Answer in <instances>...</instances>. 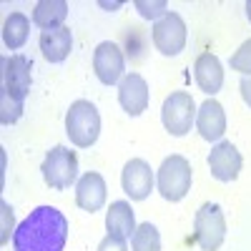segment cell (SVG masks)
Returning a JSON list of instances; mask_svg holds the SVG:
<instances>
[{"label":"cell","mask_w":251,"mask_h":251,"mask_svg":"<svg viewBox=\"0 0 251 251\" xmlns=\"http://www.w3.org/2000/svg\"><path fill=\"white\" fill-rule=\"evenodd\" d=\"M136 10L141 13V18H146V20H161L166 13H169V10H166V8H169V5H166V0H156V3H146V0H136Z\"/></svg>","instance_id":"22"},{"label":"cell","mask_w":251,"mask_h":251,"mask_svg":"<svg viewBox=\"0 0 251 251\" xmlns=\"http://www.w3.org/2000/svg\"><path fill=\"white\" fill-rule=\"evenodd\" d=\"M118 103L128 116H141L149 108V83L138 73H128L118 83Z\"/></svg>","instance_id":"12"},{"label":"cell","mask_w":251,"mask_h":251,"mask_svg":"<svg viewBox=\"0 0 251 251\" xmlns=\"http://www.w3.org/2000/svg\"><path fill=\"white\" fill-rule=\"evenodd\" d=\"M28 35H30V20L23 13H10L3 23V43L10 50H20L28 43Z\"/></svg>","instance_id":"19"},{"label":"cell","mask_w":251,"mask_h":251,"mask_svg":"<svg viewBox=\"0 0 251 251\" xmlns=\"http://www.w3.org/2000/svg\"><path fill=\"white\" fill-rule=\"evenodd\" d=\"M194 75L199 88L206 96H216L224 86V68H221V60L214 53H201L194 63Z\"/></svg>","instance_id":"15"},{"label":"cell","mask_w":251,"mask_h":251,"mask_svg":"<svg viewBox=\"0 0 251 251\" xmlns=\"http://www.w3.org/2000/svg\"><path fill=\"white\" fill-rule=\"evenodd\" d=\"M153 171L151 166L146 163L143 158H131L128 163L123 166V174H121V186H123V194L128 196L131 201H143L149 199V194L153 191Z\"/></svg>","instance_id":"9"},{"label":"cell","mask_w":251,"mask_h":251,"mask_svg":"<svg viewBox=\"0 0 251 251\" xmlns=\"http://www.w3.org/2000/svg\"><path fill=\"white\" fill-rule=\"evenodd\" d=\"M123 68H126V60H123L121 48L116 43H111V40L98 43V48L93 53V71L103 86H116L123 75Z\"/></svg>","instance_id":"11"},{"label":"cell","mask_w":251,"mask_h":251,"mask_svg":"<svg viewBox=\"0 0 251 251\" xmlns=\"http://www.w3.org/2000/svg\"><path fill=\"white\" fill-rule=\"evenodd\" d=\"M226 239V219L219 203H203L194 219V241L203 251H219Z\"/></svg>","instance_id":"5"},{"label":"cell","mask_w":251,"mask_h":251,"mask_svg":"<svg viewBox=\"0 0 251 251\" xmlns=\"http://www.w3.org/2000/svg\"><path fill=\"white\" fill-rule=\"evenodd\" d=\"M106 181H103L100 174L96 171H88L83 174L75 183V203L83 208V211L88 214H96L103 208V203H106Z\"/></svg>","instance_id":"13"},{"label":"cell","mask_w":251,"mask_h":251,"mask_svg":"<svg viewBox=\"0 0 251 251\" xmlns=\"http://www.w3.org/2000/svg\"><path fill=\"white\" fill-rule=\"evenodd\" d=\"M40 171H43V178L50 188L66 191V188H71L78 181V156L75 151L66 149V146H55L43 158Z\"/></svg>","instance_id":"4"},{"label":"cell","mask_w":251,"mask_h":251,"mask_svg":"<svg viewBox=\"0 0 251 251\" xmlns=\"http://www.w3.org/2000/svg\"><path fill=\"white\" fill-rule=\"evenodd\" d=\"M161 121L171 136H176V138L186 136L196 121V103H194L191 93H186V91L171 93L161 106Z\"/></svg>","instance_id":"6"},{"label":"cell","mask_w":251,"mask_h":251,"mask_svg":"<svg viewBox=\"0 0 251 251\" xmlns=\"http://www.w3.org/2000/svg\"><path fill=\"white\" fill-rule=\"evenodd\" d=\"M30 71H33V63L25 58V55H10V58H3V86L0 91H5L8 96H13L15 100L25 103V96L30 91Z\"/></svg>","instance_id":"8"},{"label":"cell","mask_w":251,"mask_h":251,"mask_svg":"<svg viewBox=\"0 0 251 251\" xmlns=\"http://www.w3.org/2000/svg\"><path fill=\"white\" fill-rule=\"evenodd\" d=\"M231 71H236L241 75H251V38L244 40L239 50L231 55Z\"/></svg>","instance_id":"21"},{"label":"cell","mask_w":251,"mask_h":251,"mask_svg":"<svg viewBox=\"0 0 251 251\" xmlns=\"http://www.w3.org/2000/svg\"><path fill=\"white\" fill-rule=\"evenodd\" d=\"M156 186H158V194L166 201H181L191 191V163L178 153L169 156L158 169Z\"/></svg>","instance_id":"3"},{"label":"cell","mask_w":251,"mask_h":251,"mask_svg":"<svg viewBox=\"0 0 251 251\" xmlns=\"http://www.w3.org/2000/svg\"><path fill=\"white\" fill-rule=\"evenodd\" d=\"M66 18H68V3L66 0H40L33 8V23L40 30L63 28V20Z\"/></svg>","instance_id":"18"},{"label":"cell","mask_w":251,"mask_h":251,"mask_svg":"<svg viewBox=\"0 0 251 251\" xmlns=\"http://www.w3.org/2000/svg\"><path fill=\"white\" fill-rule=\"evenodd\" d=\"M40 50L48 63H63L73 50V33L71 28H55L40 33Z\"/></svg>","instance_id":"16"},{"label":"cell","mask_w":251,"mask_h":251,"mask_svg":"<svg viewBox=\"0 0 251 251\" xmlns=\"http://www.w3.org/2000/svg\"><path fill=\"white\" fill-rule=\"evenodd\" d=\"M66 133L78 149H91L100 133V113L91 100H75L66 113Z\"/></svg>","instance_id":"2"},{"label":"cell","mask_w":251,"mask_h":251,"mask_svg":"<svg viewBox=\"0 0 251 251\" xmlns=\"http://www.w3.org/2000/svg\"><path fill=\"white\" fill-rule=\"evenodd\" d=\"M133 251H161V234L153 224H141L131 239Z\"/></svg>","instance_id":"20"},{"label":"cell","mask_w":251,"mask_h":251,"mask_svg":"<svg viewBox=\"0 0 251 251\" xmlns=\"http://www.w3.org/2000/svg\"><path fill=\"white\" fill-rule=\"evenodd\" d=\"M246 18L251 20V0H249V3H246Z\"/></svg>","instance_id":"26"},{"label":"cell","mask_w":251,"mask_h":251,"mask_svg":"<svg viewBox=\"0 0 251 251\" xmlns=\"http://www.w3.org/2000/svg\"><path fill=\"white\" fill-rule=\"evenodd\" d=\"M239 91H241V98L246 106H251V75H244L241 83H239Z\"/></svg>","instance_id":"25"},{"label":"cell","mask_w":251,"mask_h":251,"mask_svg":"<svg viewBox=\"0 0 251 251\" xmlns=\"http://www.w3.org/2000/svg\"><path fill=\"white\" fill-rule=\"evenodd\" d=\"M98 251H128V246H126V239L108 234L106 239L98 244Z\"/></svg>","instance_id":"23"},{"label":"cell","mask_w":251,"mask_h":251,"mask_svg":"<svg viewBox=\"0 0 251 251\" xmlns=\"http://www.w3.org/2000/svg\"><path fill=\"white\" fill-rule=\"evenodd\" d=\"M68 241V219L55 206H38L13 234V251H63Z\"/></svg>","instance_id":"1"},{"label":"cell","mask_w":251,"mask_h":251,"mask_svg":"<svg viewBox=\"0 0 251 251\" xmlns=\"http://www.w3.org/2000/svg\"><path fill=\"white\" fill-rule=\"evenodd\" d=\"M186 23L178 13H166L161 20H156V25L151 30V38H153V46L161 55H178L183 48H186Z\"/></svg>","instance_id":"7"},{"label":"cell","mask_w":251,"mask_h":251,"mask_svg":"<svg viewBox=\"0 0 251 251\" xmlns=\"http://www.w3.org/2000/svg\"><path fill=\"white\" fill-rule=\"evenodd\" d=\"M3 206V244H8V239H10V234H8V224L13 226V211H10V206L3 201L0 203Z\"/></svg>","instance_id":"24"},{"label":"cell","mask_w":251,"mask_h":251,"mask_svg":"<svg viewBox=\"0 0 251 251\" xmlns=\"http://www.w3.org/2000/svg\"><path fill=\"white\" fill-rule=\"evenodd\" d=\"M196 128L203 141H221V136L226 133V113L219 100L208 98L201 103L196 113Z\"/></svg>","instance_id":"14"},{"label":"cell","mask_w":251,"mask_h":251,"mask_svg":"<svg viewBox=\"0 0 251 251\" xmlns=\"http://www.w3.org/2000/svg\"><path fill=\"white\" fill-rule=\"evenodd\" d=\"M241 166H244V158L231 141H219L211 149V153H208V169H211V176L216 181H224V183L236 181L241 174Z\"/></svg>","instance_id":"10"},{"label":"cell","mask_w":251,"mask_h":251,"mask_svg":"<svg viewBox=\"0 0 251 251\" xmlns=\"http://www.w3.org/2000/svg\"><path fill=\"white\" fill-rule=\"evenodd\" d=\"M106 228H108V234L113 236H121V239H133L136 234V216H133V208L128 201H113L111 208H108V214H106Z\"/></svg>","instance_id":"17"}]
</instances>
